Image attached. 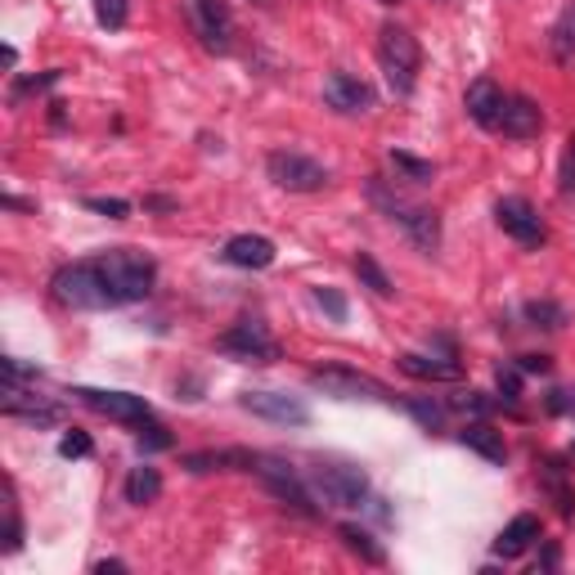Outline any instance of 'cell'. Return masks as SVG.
I'll return each instance as SVG.
<instances>
[{
	"instance_id": "cell-7",
	"label": "cell",
	"mask_w": 575,
	"mask_h": 575,
	"mask_svg": "<svg viewBox=\"0 0 575 575\" xmlns=\"http://www.w3.org/2000/svg\"><path fill=\"white\" fill-rule=\"evenodd\" d=\"M311 387L324 392V396H333V400H382V405L396 400L378 378L356 373V369H315L311 373Z\"/></svg>"
},
{
	"instance_id": "cell-22",
	"label": "cell",
	"mask_w": 575,
	"mask_h": 575,
	"mask_svg": "<svg viewBox=\"0 0 575 575\" xmlns=\"http://www.w3.org/2000/svg\"><path fill=\"white\" fill-rule=\"evenodd\" d=\"M458 441H464L468 450H477L481 458H490V464H504V458H508V450H504V436L494 432V428H486V423H472V428H464V436H458Z\"/></svg>"
},
{
	"instance_id": "cell-6",
	"label": "cell",
	"mask_w": 575,
	"mask_h": 575,
	"mask_svg": "<svg viewBox=\"0 0 575 575\" xmlns=\"http://www.w3.org/2000/svg\"><path fill=\"white\" fill-rule=\"evenodd\" d=\"M311 486L320 490V500L333 508H360L369 494V477L351 464H320L311 472Z\"/></svg>"
},
{
	"instance_id": "cell-12",
	"label": "cell",
	"mask_w": 575,
	"mask_h": 575,
	"mask_svg": "<svg viewBox=\"0 0 575 575\" xmlns=\"http://www.w3.org/2000/svg\"><path fill=\"white\" fill-rule=\"evenodd\" d=\"M252 468H256V472H261V481L271 486L284 504H292L297 513H306V517H315V513H320V508H315V500H311V490L301 486V477H297L288 464H279V458H261V454H256V464H252Z\"/></svg>"
},
{
	"instance_id": "cell-2",
	"label": "cell",
	"mask_w": 575,
	"mask_h": 575,
	"mask_svg": "<svg viewBox=\"0 0 575 575\" xmlns=\"http://www.w3.org/2000/svg\"><path fill=\"white\" fill-rule=\"evenodd\" d=\"M50 288H55V301L72 306V311H108V306H118V301H112V288H108L104 271H99V261L63 265Z\"/></svg>"
},
{
	"instance_id": "cell-21",
	"label": "cell",
	"mask_w": 575,
	"mask_h": 575,
	"mask_svg": "<svg viewBox=\"0 0 575 575\" xmlns=\"http://www.w3.org/2000/svg\"><path fill=\"white\" fill-rule=\"evenodd\" d=\"M549 50L558 63H575V0L558 14V23L549 27Z\"/></svg>"
},
{
	"instance_id": "cell-9",
	"label": "cell",
	"mask_w": 575,
	"mask_h": 575,
	"mask_svg": "<svg viewBox=\"0 0 575 575\" xmlns=\"http://www.w3.org/2000/svg\"><path fill=\"white\" fill-rule=\"evenodd\" d=\"M82 405H91L95 414L112 418V423H127V428H144L153 423V409L144 396H131V392H95V387H76L72 392Z\"/></svg>"
},
{
	"instance_id": "cell-29",
	"label": "cell",
	"mask_w": 575,
	"mask_h": 575,
	"mask_svg": "<svg viewBox=\"0 0 575 575\" xmlns=\"http://www.w3.org/2000/svg\"><path fill=\"white\" fill-rule=\"evenodd\" d=\"M127 14H131V5H127V0H95V19H99L108 32L127 27Z\"/></svg>"
},
{
	"instance_id": "cell-38",
	"label": "cell",
	"mask_w": 575,
	"mask_h": 575,
	"mask_svg": "<svg viewBox=\"0 0 575 575\" xmlns=\"http://www.w3.org/2000/svg\"><path fill=\"white\" fill-rule=\"evenodd\" d=\"M378 5H405V0H378Z\"/></svg>"
},
{
	"instance_id": "cell-8",
	"label": "cell",
	"mask_w": 575,
	"mask_h": 575,
	"mask_svg": "<svg viewBox=\"0 0 575 575\" xmlns=\"http://www.w3.org/2000/svg\"><path fill=\"white\" fill-rule=\"evenodd\" d=\"M216 351L239 356V360H256V364H271V360H279V342L271 337V328H265L261 320H239L229 333L216 337Z\"/></svg>"
},
{
	"instance_id": "cell-25",
	"label": "cell",
	"mask_w": 575,
	"mask_h": 575,
	"mask_svg": "<svg viewBox=\"0 0 575 575\" xmlns=\"http://www.w3.org/2000/svg\"><path fill=\"white\" fill-rule=\"evenodd\" d=\"M356 275H360V279H364V284H369L378 297H392V292H396V288H392V279L382 275V265H378L369 252H360V256H356Z\"/></svg>"
},
{
	"instance_id": "cell-36",
	"label": "cell",
	"mask_w": 575,
	"mask_h": 575,
	"mask_svg": "<svg viewBox=\"0 0 575 575\" xmlns=\"http://www.w3.org/2000/svg\"><path fill=\"white\" fill-rule=\"evenodd\" d=\"M454 405H458V409H472V414H486V409H490V400H486L481 392H468V396H458Z\"/></svg>"
},
{
	"instance_id": "cell-10",
	"label": "cell",
	"mask_w": 575,
	"mask_h": 575,
	"mask_svg": "<svg viewBox=\"0 0 575 575\" xmlns=\"http://www.w3.org/2000/svg\"><path fill=\"white\" fill-rule=\"evenodd\" d=\"M490 131H500L508 140H535V135L544 131V108L535 104V99H526V95H504Z\"/></svg>"
},
{
	"instance_id": "cell-5",
	"label": "cell",
	"mask_w": 575,
	"mask_h": 575,
	"mask_svg": "<svg viewBox=\"0 0 575 575\" xmlns=\"http://www.w3.org/2000/svg\"><path fill=\"white\" fill-rule=\"evenodd\" d=\"M265 171H271V180L279 189H288V194H320V189L328 184V171L306 158V153H292V148H279L265 158Z\"/></svg>"
},
{
	"instance_id": "cell-23",
	"label": "cell",
	"mask_w": 575,
	"mask_h": 575,
	"mask_svg": "<svg viewBox=\"0 0 575 575\" xmlns=\"http://www.w3.org/2000/svg\"><path fill=\"white\" fill-rule=\"evenodd\" d=\"M163 494V477H158V468H131V477H127V504H153Z\"/></svg>"
},
{
	"instance_id": "cell-33",
	"label": "cell",
	"mask_w": 575,
	"mask_h": 575,
	"mask_svg": "<svg viewBox=\"0 0 575 575\" xmlns=\"http://www.w3.org/2000/svg\"><path fill=\"white\" fill-rule=\"evenodd\" d=\"M86 207H91V212H104V216H112V220H122V216L131 212L122 199H86Z\"/></svg>"
},
{
	"instance_id": "cell-15",
	"label": "cell",
	"mask_w": 575,
	"mask_h": 575,
	"mask_svg": "<svg viewBox=\"0 0 575 575\" xmlns=\"http://www.w3.org/2000/svg\"><path fill=\"white\" fill-rule=\"evenodd\" d=\"M324 99H328V108H337V112H369V108H373L369 82H360V76H351V72H328Z\"/></svg>"
},
{
	"instance_id": "cell-3",
	"label": "cell",
	"mask_w": 575,
	"mask_h": 575,
	"mask_svg": "<svg viewBox=\"0 0 575 575\" xmlns=\"http://www.w3.org/2000/svg\"><path fill=\"white\" fill-rule=\"evenodd\" d=\"M369 199L382 207V212H387L400 229H405V235L418 243V248H423V252H436L441 248V216L432 212V207H418V203H405L400 194H392V189L387 184H382V180H369Z\"/></svg>"
},
{
	"instance_id": "cell-26",
	"label": "cell",
	"mask_w": 575,
	"mask_h": 575,
	"mask_svg": "<svg viewBox=\"0 0 575 575\" xmlns=\"http://www.w3.org/2000/svg\"><path fill=\"white\" fill-rule=\"evenodd\" d=\"M526 320L535 324V328H562L566 324V311L558 301H530L526 306Z\"/></svg>"
},
{
	"instance_id": "cell-35",
	"label": "cell",
	"mask_w": 575,
	"mask_h": 575,
	"mask_svg": "<svg viewBox=\"0 0 575 575\" xmlns=\"http://www.w3.org/2000/svg\"><path fill=\"white\" fill-rule=\"evenodd\" d=\"M562 189H575V140H566V158H562Z\"/></svg>"
},
{
	"instance_id": "cell-19",
	"label": "cell",
	"mask_w": 575,
	"mask_h": 575,
	"mask_svg": "<svg viewBox=\"0 0 575 575\" xmlns=\"http://www.w3.org/2000/svg\"><path fill=\"white\" fill-rule=\"evenodd\" d=\"M535 540H540V517L522 513V517H513V522L504 526L500 540H494V553H500V558H522Z\"/></svg>"
},
{
	"instance_id": "cell-27",
	"label": "cell",
	"mask_w": 575,
	"mask_h": 575,
	"mask_svg": "<svg viewBox=\"0 0 575 575\" xmlns=\"http://www.w3.org/2000/svg\"><path fill=\"white\" fill-rule=\"evenodd\" d=\"M405 409H409L428 432H441V428H445V405H436V400H405Z\"/></svg>"
},
{
	"instance_id": "cell-17",
	"label": "cell",
	"mask_w": 575,
	"mask_h": 575,
	"mask_svg": "<svg viewBox=\"0 0 575 575\" xmlns=\"http://www.w3.org/2000/svg\"><path fill=\"white\" fill-rule=\"evenodd\" d=\"M500 104H504V91L490 82V76H477V82L468 86V95H464V108H468V118L477 122V127H494V112H500Z\"/></svg>"
},
{
	"instance_id": "cell-16",
	"label": "cell",
	"mask_w": 575,
	"mask_h": 575,
	"mask_svg": "<svg viewBox=\"0 0 575 575\" xmlns=\"http://www.w3.org/2000/svg\"><path fill=\"white\" fill-rule=\"evenodd\" d=\"M229 265H239V271H265V265L275 261V243L261 239V235H235L220 252Z\"/></svg>"
},
{
	"instance_id": "cell-34",
	"label": "cell",
	"mask_w": 575,
	"mask_h": 575,
	"mask_svg": "<svg viewBox=\"0 0 575 575\" xmlns=\"http://www.w3.org/2000/svg\"><path fill=\"white\" fill-rule=\"evenodd\" d=\"M500 392L508 396V405L517 400V392H522V369H513V364H508V369H500Z\"/></svg>"
},
{
	"instance_id": "cell-31",
	"label": "cell",
	"mask_w": 575,
	"mask_h": 575,
	"mask_svg": "<svg viewBox=\"0 0 575 575\" xmlns=\"http://www.w3.org/2000/svg\"><path fill=\"white\" fill-rule=\"evenodd\" d=\"M59 454H63V458H86V454H91V436L72 428V432L59 441Z\"/></svg>"
},
{
	"instance_id": "cell-20",
	"label": "cell",
	"mask_w": 575,
	"mask_h": 575,
	"mask_svg": "<svg viewBox=\"0 0 575 575\" xmlns=\"http://www.w3.org/2000/svg\"><path fill=\"white\" fill-rule=\"evenodd\" d=\"M5 414L32 418V423H55V418H59V405H50V400H41V396H27V392H19V387H5Z\"/></svg>"
},
{
	"instance_id": "cell-1",
	"label": "cell",
	"mask_w": 575,
	"mask_h": 575,
	"mask_svg": "<svg viewBox=\"0 0 575 575\" xmlns=\"http://www.w3.org/2000/svg\"><path fill=\"white\" fill-rule=\"evenodd\" d=\"M99 271L112 288V301L127 306V301H144L153 292V279H158V265L153 256L135 252V248H112L99 256Z\"/></svg>"
},
{
	"instance_id": "cell-37",
	"label": "cell",
	"mask_w": 575,
	"mask_h": 575,
	"mask_svg": "<svg viewBox=\"0 0 575 575\" xmlns=\"http://www.w3.org/2000/svg\"><path fill=\"white\" fill-rule=\"evenodd\" d=\"M522 373H549V356H522Z\"/></svg>"
},
{
	"instance_id": "cell-18",
	"label": "cell",
	"mask_w": 575,
	"mask_h": 575,
	"mask_svg": "<svg viewBox=\"0 0 575 575\" xmlns=\"http://www.w3.org/2000/svg\"><path fill=\"white\" fill-rule=\"evenodd\" d=\"M396 364H400V373H409V378H418V382H458V378H464V364H454V360H432V356H414V351L396 356Z\"/></svg>"
},
{
	"instance_id": "cell-11",
	"label": "cell",
	"mask_w": 575,
	"mask_h": 575,
	"mask_svg": "<svg viewBox=\"0 0 575 575\" xmlns=\"http://www.w3.org/2000/svg\"><path fill=\"white\" fill-rule=\"evenodd\" d=\"M239 405L265 423H279V428H306L311 423V409H306L297 396H279V392H243Z\"/></svg>"
},
{
	"instance_id": "cell-32",
	"label": "cell",
	"mask_w": 575,
	"mask_h": 575,
	"mask_svg": "<svg viewBox=\"0 0 575 575\" xmlns=\"http://www.w3.org/2000/svg\"><path fill=\"white\" fill-rule=\"evenodd\" d=\"M135 445H140V450H167V445H171V436H167L158 423H144V428H140V436H135Z\"/></svg>"
},
{
	"instance_id": "cell-30",
	"label": "cell",
	"mask_w": 575,
	"mask_h": 575,
	"mask_svg": "<svg viewBox=\"0 0 575 575\" xmlns=\"http://www.w3.org/2000/svg\"><path fill=\"white\" fill-rule=\"evenodd\" d=\"M315 301L324 306V311L342 324V320H347V297H342V292H333V288H315Z\"/></svg>"
},
{
	"instance_id": "cell-24",
	"label": "cell",
	"mask_w": 575,
	"mask_h": 575,
	"mask_svg": "<svg viewBox=\"0 0 575 575\" xmlns=\"http://www.w3.org/2000/svg\"><path fill=\"white\" fill-rule=\"evenodd\" d=\"M337 535H342V544H347L351 553H360L369 566H382V549L373 544V535H369V530H360V526H342Z\"/></svg>"
},
{
	"instance_id": "cell-14",
	"label": "cell",
	"mask_w": 575,
	"mask_h": 575,
	"mask_svg": "<svg viewBox=\"0 0 575 575\" xmlns=\"http://www.w3.org/2000/svg\"><path fill=\"white\" fill-rule=\"evenodd\" d=\"M494 220H500L504 235H513L526 248L544 243V220H540V212H535L526 199H504L500 207H494Z\"/></svg>"
},
{
	"instance_id": "cell-13",
	"label": "cell",
	"mask_w": 575,
	"mask_h": 575,
	"mask_svg": "<svg viewBox=\"0 0 575 575\" xmlns=\"http://www.w3.org/2000/svg\"><path fill=\"white\" fill-rule=\"evenodd\" d=\"M189 19H194L199 36L207 50H229V36H235V14H229L225 0H189Z\"/></svg>"
},
{
	"instance_id": "cell-28",
	"label": "cell",
	"mask_w": 575,
	"mask_h": 575,
	"mask_svg": "<svg viewBox=\"0 0 575 575\" xmlns=\"http://www.w3.org/2000/svg\"><path fill=\"white\" fill-rule=\"evenodd\" d=\"M392 167H396L405 180H414V184H428V180L436 176L432 163H418V158H409V153H392Z\"/></svg>"
},
{
	"instance_id": "cell-39",
	"label": "cell",
	"mask_w": 575,
	"mask_h": 575,
	"mask_svg": "<svg viewBox=\"0 0 575 575\" xmlns=\"http://www.w3.org/2000/svg\"><path fill=\"white\" fill-rule=\"evenodd\" d=\"M436 5H450V0H436Z\"/></svg>"
},
{
	"instance_id": "cell-4",
	"label": "cell",
	"mask_w": 575,
	"mask_h": 575,
	"mask_svg": "<svg viewBox=\"0 0 575 575\" xmlns=\"http://www.w3.org/2000/svg\"><path fill=\"white\" fill-rule=\"evenodd\" d=\"M378 59H382V72H387V86L396 95H409L418 82V63H423V50H418L414 32L387 23L378 32Z\"/></svg>"
}]
</instances>
